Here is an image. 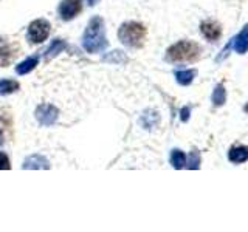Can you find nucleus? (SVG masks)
<instances>
[{
    "label": "nucleus",
    "instance_id": "obj_7",
    "mask_svg": "<svg viewBox=\"0 0 248 232\" xmlns=\"http://www.w3.org/2000/svg\"><path fill=\"white\" fill-rule=\"evenodd\" d=\"M200 31H202V34L208 39V41H213V42H216L222 34L220 25L217 22H214V20H206V22L202 23Z\"/></svg>",
    "mask_w": 248,
    "mask_h": 232
},
{
    "label": "nucleus",
    "instance_id": "obj_8",
    "mask_svg": "<svg viewBox=\"0 0 248 232\" xmlns=\"http://www.w3.org/2000/svg\"><path fill=\"white\" fill-rule=\"evenodd\" d=\"M25 170H31V169H50V162L42 155H31V157L25 158L23 161V166Z\"/></svg>",
    "mask_w": 248,
    "mask_h": 232
},
{
    "label": "nucleus",
    "instance_id": "obj_6",
    "mask_svg": "<svg viewBox=\"0 0 248 232\" xmlns=\"http://www.w3.org/2000/svg\"><path fill=\"white\" fill-rule=\"evenodd\" d=\"M82 11V0H62L58 13L62 20H72Z\"/></svg>",
    "mask_w": 248,
    "mask_h": 232
},
{
    "label": "nucleus",
    "instance_id": "obj_1",
    "mask_svg": "<svg viewBox=\"0 0 248 232\" xmlns=\"http://www.w3.org/2000/svg\"><path fill=\"white\" fill-rule=\"evenodd\" d=\"M107 37H106V28H104V20L95 15L90 19L87 28L84 31L82 36V46L87 53H101L107 48Z\"/></svg>",
    "mask_w": 248,
    "mask_h": 232
},
{
    "label": "nucleus",
    "instance_id": "obj_5",
    "mask_svg": "<svg viewBox=\"0 0 248 232\" xmlns=\"http://www.w3.org/2000/svg\"><path fill=\"white\" fill-rule=\"evenodd\" d=\"M34 115H36L37 122L41 124V126L48 127V126H53V124L58 121L59 112H58V108L51 104H41L36 108Z\"/></svg>",
    "mask_w": 248,
    "mask_h": 232
},
{
    "label": "nucleus",
    "instance_id": "obj_17",
    "mask_svg": "<svg viewBox=\"0 0 248 232\" xmlns=\"http://www.w3.org/2000/svg\"><path fill=\"white\" fill-rule=\"evenodd\" d=\"M186 167L191 169V170H197L200 167V155L199 152H191L189 157H188V164H186Z\"/></svg>",
    "mask_w": 248,
    "mask_h": 232
},
{
    "label": "nucleus",
    "instance_id": "obj_12",
    "mask_svg": "<svg viewBox=\"0 0 248 232\" xmlns=\"http://www.w3.org/2000/svg\"><path fill=\"white\" fill-rule=\"evenodd\" d=\"M36 65H37V56L28 58V59L20 62V64L16 67V73H17V74H27V73L31 72V70H34Z\"/></svg>",
    "mask_w": 248,
    "mask_h": 232
},
{
    "label": "nucleus",
    "instance_id": "obj_18",
    "mask_svg": "<svg viewBox=\"0 0 248 232\" xmlns=\"http://www.w3.org/2000/svg\"><path fill=\"white\" fill-rule=\"evenodd\" d=\"M106 62H110V64H120V62H126V56L123 54V51H112V54L104 56Z\"/></svg>",
    "mask_w": 248,
    "mask_h": 232
},
{
    "label": "nucleus",
    "instance_id": "obj_16",
    "mask_svg": "<svg viewBox=\"0 0 248 232\" xmlns=\"http://www.w3.org/2000/svg\"><path fill=\"white\" fill-rule=\"evenodd\" d=\"M225 99H227V93H225V87L223 85H217L214 88V93H213V102L214 105L220 107L225 104Z\"/></svg>",
    "mask_w": 248,
    "mask_h": 232
},
{
    "label": "nucleus",
    "instance_id": "obj_19",
    "mask_svg": "<svg viewBox=\"0 0 248 232\" xmlns=\"http://www.w3.org/2000/svg\"><path fill=\"white\" fill-rule=\"evenodd\" d=\"M11 164L10 160H8V155L5 152H0V170H10Z\"/></svg>",
    "mask_w": 248,
    "mask_h": 232
},
{
    "label": "nucleus",
    "instance_id": "obj_15",
    "mask_svg": "<svg viewBox=\"0 0 248 232\" xmlns=\"http://www.w3.org/2000/svg\"><path fill=\"white\" fill-rule=\"evenodd\" d=\"M194 76H196L194 70H183V72L175 73V79L180 85H189L194 81Z\"/></svg>",
    "mask_w": 248,
    "mask_h": 232
},
{
    "label": "nucleus",
    "instance_id": "obj_13",
    "mask_svg": "<svg viewBox=\"0 0 248 232\" xmlns=\"http://www.w3.org/2000/svg\"><path fill=\"white\" fill-rule=\"evenodd\" d=\"M19 82L17 81H13V79H2L0 81V95L5 96V95H11V93L17 91L19 90Z\"/></svg>",
    "mask_w": 248,
    "mask_h": 232
},
{
    "label": "nucleus",
    "instance_id": "obj_4",
    "mask_svg": "<svg viewBox=\"0 0 248 232\" xmlns=\"http://www.w3.org/2000/svg\"><path fill=\"white\" fill-rule=\"evenodd\" d=\"M50 31H51V25L48 20L37 19L30 23L27 31V39L31 44H42L50 36Z\"/></svg>",
    "mask_w": 248,
    "mask_h": 232
},
{
    "label": "nucleus",
    "instance_id": "obj_10",
    "mask_svg": "<svg viewBox=\"0 0 248 232\" xmlns=\"http://www.w3.org/2000/svg\"><path fill=\"white\" fill-rule=\"evenodd\" d=\"M228 160L234 164H240V162H245L248 160V147L245 145H234L231 147L228 152Z\"/></svg>",
    "mask_w": 248,
    "mask_h": 232
},
{
    "label": "nucleus",
    "instance_id": "obj_14",
    "mask_svg": "<svg viewBox=\"0 0 248 232\" xmlns=\"http://www.w3.org/2000/svg\"><path fill=\"white\" fill-rule=\"evenodd\" d=\"M170 164L174 169H183L186 166V155L182 150L174 149L170 152Z\"/></svg>",
    "mask_w": 248,
    "mask_h": 232
},
{
    "label": "nucleus",
    "instance_id": "obj_20",
    "mask_svg": "<svg viewBox=\"0 0 248 232\" xmlns=\"http://www.w3.org/2000/svg\"><path fill=\"white\" fill-rule=\"evenodd\" d=\"M189 107H185V108H182V113H180V118H182V121L183 122H186L189 119Z\"/></svg>",
    "mask_w": 248,
    "mask_h": 232
},
{
    "label": "nucleus",
    "instance_id": "obj_3",
    "mask_svg": "<svg viewBox=\"0 0 248 232\" xmlns=\"http://www.w3.org/2000/svg\"><path fill=\"white\" fill-rule=\"evenodd\" d=\"M200 56V46L191 41H180L168 50L166 59L170 62H191Z\"/></svg>",
    "mask_w": 248,
    "mask_h": 232
},
{
    "label": "nucleus",
    "instance_id": "obj_9",
    "mask_svg": "<svg viewBox=\"0 0 248 232\" xmlns=\"http://www.w3.org/2000/svg\"><path fill=\"white\" fill-rule=\"evenodd\" d=\"M232 46L239 54H245L248 51V25H245L244 29L232 39Z\"/></svg>",
    "mask_w": 248,
    "mask_h": 232
},
{
    "label": "nucleus",
    "instance_id": "obj_2",
    "mask_svg": "<svg viewBox=\"0 0 248 232\" xmlns=\"http://www.w3.org/2000/svg\"><path fill=\"white\" fill-rule=\"evenodd\" d=\"M120 41L129 48H140L144 44L146 28L138 22H126L118 29Z\"/></svg>",
    "mask_w": 248,
    "mask_h": 232
},
{
    "label": "nucleus",
    "instance_id": "obj_21",
    "mask_svg": "<svg viewBox=\"0 0 248 232\" xmlns=\"http://www.w3.org/2000/svg\"><path fill=\"white\" fill-rule=\"evenodd\" d=\"M3 141H5V139H3V133H2V130H0V145L3 144Z\"/></svg>",
    "mask_w": 248,
    "mask_h": 232
},
{
    "label": "nucleus",
    "instance_id": "obj_11",
    "mask_svg": "<svg viewBox=\"0 0 248 232\" xmlns=\"http://www.w3.org/2000/svg\"><path fill=\"white\" fill-rule=\"evenodd\" d=\"M65 46L67 44L64 41H61V39H56V41H53L51 45L48 46V50L45 51V59L46 60H50L53 59L54 56H58V54L62 51V50H65Z\"/></svg>",
    "mask_w": 248,
    "mask_h": 232
},
{
    "label": "nucleus",
    "instance_id": "obj_22",
    "mask_svg": "<svg viewBox=\"0 0 248 232\" xmlns=\"http://www.w3.org/2000/svg\"><path fill=\"white\" fill-rule=\"evenodd\" d=\"M87 3H89L90 6H93V5H95V3H96V0H87Z\"/></svg>",
    "mask_w": 248,
    "mask_h": 232
}]
</instances>
